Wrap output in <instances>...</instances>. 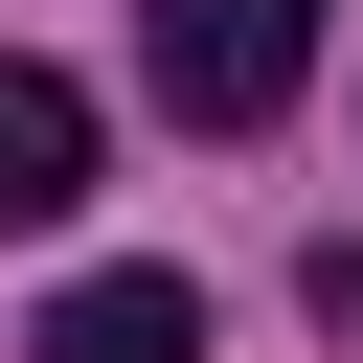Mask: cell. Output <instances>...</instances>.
<instances>
[{
	"label": "cell",
	"instance_id": "1",
	"mask_svg": "<svg viewBox=\"0 0 363 363\" xmlns=\"http://www.w3.org/2000/svg\"><path fill=\"white\" fill-rule=\"evenodd\" d=\"M295 68H318V0H136V91L182 136H272Z\"/></svg>",
	"mask_w": 363,
	"mask_h": 363
},
{
	"label": "cell",
	"instance_id": "2",
	"mask_svg": "<svg viewBox=\"0 0 363 363\" xmlns=\"http://www.w3.org/2000/svg\"><path fill=\"white\" fill-rule=\"evenodd\" d=\"M23 363H204V295H182V272H68Z\"/></svg>",
	"mask_w": 363,
	"mask_h": 363
},
{
	"label": "cell",
	"instance_id": "3",
	"mask_svg": "<svg viewBox=\"0 0 363 363\" xmlns=\"http://www.w3.org/2000/svg\"><path fill=\"white\" fill-rule=\"evenodd\" d=\"M68 204H91V91L0 45V227H68Z\"/></svg>",
	"mask_w": 363,
	"mask_h": 363
},
{
	"label": "cell",
	"instance_id": "4",
	"mask_svg": "<svg viewBox=\"0 0 363 363\" xmlns=\"http://www.w3.org/2000/svg\"><path fill=\"white\" fill-rule=\"evenodd\" d=\"M295 295H318V318H340V340H363V227H340V250H318V272H295Z\"/></svg>",
	"mask_w": 363,
	"mask_h": 363
}]
</instances>
